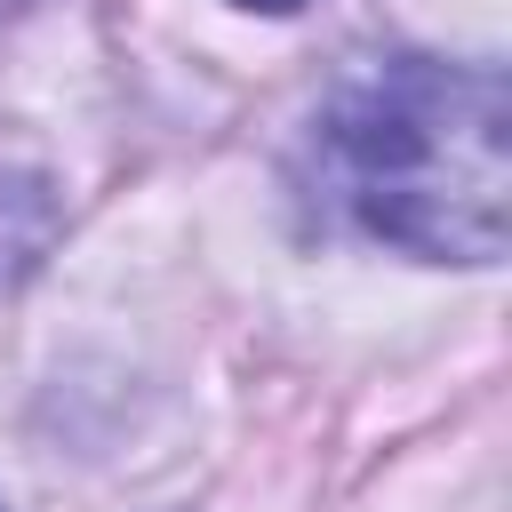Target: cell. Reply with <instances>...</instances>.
I'll list each match as a JSON object with an SVG mask.
<instances>
[{
    "label": "cell",
    "mask_w": 512,
    "mask_h": 512,
    "mask_svg": "<svg viewBox=\"0 0 512 512\" xmlns=\"http://www.w3.org/2000/svg\"><path fill=\"white\" fill-rule=\"evenodd\" d=\"M328 224L424 264H496L512 224V88L496 64L376 56L312 120Z\"/></svg>",
    "instance_id": "obj_1"
},
{
    "label": "cell",
    "mask_w": 512,
    "mask_h": 512,
    "mask_svg": "<svg viewBox=\"0 0 512 512\" xmlns=\"http://www.w3.org/2000/svg\"><path fill=\"white\" fill-rule=\"evenodd\" d=\"M232 8H264V16H288V8H304V0H232Z\"/></svg>",
    "instance_id": "obj_3"
},
{
    "label": "cell",
    "mask_w": 512,
    "mask_h": 512,
    "mask_svg": "<svg viewBox=\"0 0 512 512\" xmlns=\"http://www.w3.org/2000/svg\"><path fill=\"white\" fill-rule=\"evenodd\" d=\"M0 8H16V0H0Z\"/></svg>",
    "instance_id": "obj_4"
},
{
    "label": "cell",
    "mask_w": 512,
    "mask_h": 512,
    "mask_svg": "<svg viewBox=\"0 0 512 512\" xmlns=\"http://www.w3.org/2000/svg\"><path fill=\"white\" fill-rule=\"evenodd\" d=\"M40 192H48L40 176H8V184H0V288H16V280L40 264L48 232H56V224H24V232H8V216H16L24 200H40Z\"/></svg>",
    "instance_id": "obj_2"
}]
</instances>
